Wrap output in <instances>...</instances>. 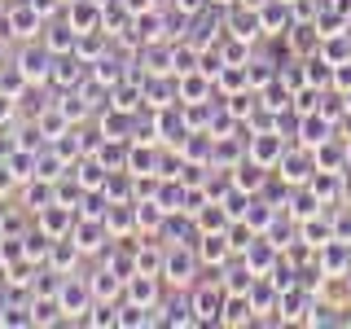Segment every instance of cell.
Wrapping results in <instances>:
<instances>
[{"instance_id":"6da1fadb","label":"cell","mask_w":351,"mask_h":329,"mask_svg":"<svg viewBox=\"0 0 351 329\" xmlns=\"http://www.w3.org/2000/svg\"><path fill=\"white\" fill-rule=\"evenodd\" d=\"M202 272V255L189 241H167V259H162V281L167 285H193V277Z\"/></svg>"},{"instance_id":"7a4b0ae2","label":"cell","mask_w":351,"mask_h":329,"mask_svg":"<svg viewBox=\"0 0 351 329\" xmlns=\"http://www.w3.org/2000/svg\"><path fill=\"white\" fill-rule=\"evenodd\" d=\"M189 303H193V316H197V325H219V316H224V303H228V290H224V281H219L215 272H211V281L193 285Z\"/></svg>"},{"instance_id":"3957f363","label":"cell","mask_w":351,"mask_h":329,"mask_svg":"<svg viewBox=\"0 0 351 329\" xmlns=\"http://www.w3.org/2000/svg\"><path fill=\"white\" fill-rule=\"evenodd\" d=\"M58 299H62L66 321H88V307L97 303V294H93V285H88V277H71V272H66Z\"/></svg>"},{"instance_id":"277c9868","label":"cell","mask_w":351,"mask_h":329,"mask_svg":"<svg viewBox=\"0 0 351 329\" xmlns=\"http://www.w3.org/2000/svg\"><path fill=\"white\" fill-rule=\"evenodd\" d=\"M277 171H281V184H307L312 180V171H316V149H307V145H294V149H285L281 154V162H277Z\"/></svg>"},{"instance_id":"5b68a950","label":"cell","mask_w":351,"mask_h":329,"mask_svg":"<svg viewBox=\"0 0 351 329\" xmlns=\"http://www.w3.org/2000/svg\"><path fill=\"white\" fill-rule=\"evenodd\" d=\"M285 149H290V145L281 141V132H277V127H263V132H255V136L246 141V158H255L259 167H277Z\"/></svg>"},{"instance_id":"8992f818","label":"cell","mask_w":351,"mask_h":329,"mask_svg":"<svg viewBox=\"0 0 351 329\" xmlns=\"http://www.w3.org/2000/svg\"><path fill=\"white\" fill-rule=\"evenodd\" d=\"M53 58H58V53H53L49 44H40V49H31V44H27V49L18 53V71L27 75L31 84H49L53 80Z\"/></svg>"},{"instance_id":"52a82bcc","label":"cell","mask_w":351,"mask_h":329,"mask_svg":"<svg viewBox=\"0 0 351 329\" xmlns=\"http://www.w3.org/2000/svg\"><path fill=\"white\" fill-rule=\"evenodd\" d=\"M75 219H80V215H75L66 202H49V206H40V211H36V228H44L49 237H66L75 228Z\"/></svg>"},{"instance_id":"ba28073f","label":"cell","mask_w":351,"mask_h":329,"mask_svg":"<svg viewBox=\"0 0 351 329\" xmlns=\"http://www.w3.org/2000/svg\"><path fill=\"white\" fill-rule=\"evenodd\" d=\"M84 58H80V53H58V58H53V80L49 84H58L62 88V93H71V88H80L84 84Z\"/></svg>"},{"instance_id":"9c48e42d","label":"cell","mask_w":351,"mask_h":329,"mask_svg":"<svg viewBox=\"0 0 351 329\" xmlns=\"http://www.w3.org/2000/svg\"><path fill=\"white\" fill-rule=\"evenodd\" d=\"M197 255H202L206 268H224V263L237 255L233 241H228V228H224V233H202V237H197Z\"/></svg>"},{"instance_id":"30bf717a","label":"cell","mask_w":351,"mask_h":329,"mask_svg":"<svg viewBox=\"0 0 351 329\" xmlns=\"http://www.w3.org/2000/svg\"><path fill=\"white\" fill-rule=\"evenodd\" d=\"M329 132H334V119L321 114V110H312V114H299V145L316 149L329 141Z\"/></svg>"},{"instance_id":"8fae6325","label":"cell","mask_w":351,"mask_h":329,"mask_svg":"<svg viewBox=\"0 0 351 329\" xmlns=\"http://www.w3.org/2000/svg\"><path fill=\"white\" fill-rule=\"evenodd\" d=\"M176 84H180V101L193 106V101H206V97H211L215 75H206L202 66H197V71H189V75H176Z\"/></svg>"},{"instance_id":"7c38bea8","label":"cell","mask_w":351,"mask_h":329,"mask_svg":"<svg viewBox=\"0 0 351 329\" xmlns=\"http://www.w3.org/2000/svg\"><path fill=\"white\" fill-rule=\"evenodd\" d=\"M40 27H44V14L31 5V0H22V5L9 9V31H14V36L31 40V36H40Z\"/></svg>"},{"instance_id":"4fadbf2b","label":"cell","mask_w":351,"mask_h":329,"mask_svg":"<svg viewBox=\"0 0 351 329\" xmlns=\"http://www.w3.org/2000/svg\"><path fill=\"white\" fill-rule=\"evenodd\" d=\"M158 285H162L158 272H132V277H128V290H123V299L154 307V303H158Z\"/></svg>"},{"instance_id":"5bb4252c","label":"cell","mask_w":351,"mask_h":329,"mask_svg":"<svg viewBox=\"0 0 351 329\" xmlns=\"http://www.w3.org/2000/svg\"><path fill=\"white\" fill-rule=\"evenodd\" d=\"M88 285H93L97 299H110V303H119V299H123V290H128V281L119 277V272L110 268V263H101V268H97L93 277H88Z\"/></svg>"},{"instance_id":"9a60e30c","label":"cell","mask_w":351,"mask_h":329,"mask_svg":"<svg viewBox=\"0 0 351 329\" xmlns=\"http://www.w3.org/2000/svg\"><path fill=\"white\" fill-rule=\"evenodd\" d=\"M80 255H84V250H80V241H75L71 233H66V237H53V246H49V259H44V263H49V268H58L62 277H66V272H71L75 263H80Z\"/></svg>"},{"instance_id":"2e32d148","label":"cell","mask_w":351,"mask_h":329,"mask_svg":"<svg viewBox=\"0 0 351 329\" xmlns=\"http://www.w3.org/2000/svg\"><path fill=\"white\" fill-rule=\"evenodd\" d=\"M255 321H259V312H255V303H250V294H228L219 325H255Z\"/></svg>"},{"instance_id":"e0dca14e","label":"cell","mask_w":351,"mask_h":329,"mask_svg":"<svg viewBox=\"0 0 351 329\" xmlns=\"http://www.w3.org/2000/svg\"><path fill=\"white\" fill-rule=\"evenodd\" d=\"M263 180H268V167H259L255 158H241L237 167H233V184H237V189H246V193H259Z\"/></svg>"},{"instance_id":"ac0fdd59","label":"cell","mask_w":351,"mask_h":329,"mask_svg":"<svg viewBox=\"0 0 351 329\" xmlns=\"http://www.w3.org/2000/svg\"><path fill=\"white\" fill-rule=\"evenodd\" d=\"M44 44H49L53 53H71L75 44H80V31L71 27V18H66V22H53V27L44 31Z\"/></svg>"},{"instance_id":"d6986e66","label":"cell","mask_w":351,"mask_h":329,"mask_svg":"<svg viewBox=\"0 0 351 329\" xmlns=\"http://www.w3.org/2000/svg\"><path fill=\"white\" fill-rule=\"evenodd\" d=\"M343 162H351V149L334 145V141L316 145V167H321V171H343Z\"/></svg>"},{"instance_id":"ffe728a7","label":"cell","mask_w":351,"mask_h":329,"mask_svg":"<svg viewBox=\"0 0 351 329\" xmlns=\"http://www.w3.org/2000/svg\"><path fill=\"white\" fill-rule=\"evenodd\" d=\"M14 184H22V180H18L14 171H9V162L0 158V197H5V193H14Z\"/></svg>"},{"instance_id":"44dd1931","label":"cell","mask_w":351,"mask_h":329,"mask_svg":"<svg viewBox=\"0 0 351 329\" xmlns=\"http://www.w3.org/2000/svg\"><path fill=\"white\" fill-rule=\"evenodd\" d=\"M202 9H206V0H176V14H184V18L202 14Z\"/></svg>"},{"instance_id":"7402d4cb","label":"cell","mask_w":351,"mask_h":329,"mask_svg":"<svg viewBox=\"0 0 351 329\" xmlns=\"http://www.w3.org/2000/svg\"><path fill=\"white\" fill-rule=\"evenodd\" d=\"M14 106H18V97L0 93V123H5V119H14Z\"/></svg>"},{"instance_id":"603a6c76","label":"cell","mask_w":351,"mask_h":329,"mask_svg":"<svg viewBox=\"0 0 351 329\" xmlns=\"http://www.w3.org/2000/svg\"><path fill=\"white\" fill-rule=\"evenodd\" d=\"M128 14H145V9H154V0H123Z\"/></svg>"}]
</instances>
